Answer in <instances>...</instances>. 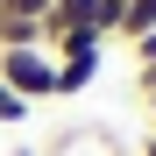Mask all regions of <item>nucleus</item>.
<instances>
[{"mask_svg": "<svg viewBox=\"0 0 156 156\" xmlns=\"http://www.w3.org/2000/svg\"><path fill=\"white\" fill-rule=\"evenodd\" d=\"M142 107H149V135H156V92H149V99H142Z\"/></svg>", "mask_w": 156, "mask_h": 156, "instance_id": "6e6552de", "label": "nucleus"}, {"mask_svg": "<svg viewBox=\"0 0 156 156\" xmlns=\"http://www.w3.org/2000/svg\"><path fill=\"white\" fill-rule=\"evenodd\" d=\"M156 29V0H121V29H114V43H135V36H149Z\"/></svg>", "mask_w": 156, "mask_h": 156, "instance_id": "f03ea898", "label": "nucleus"}, {"mask_svg": "<svg viewBox=\"0 0 156 156\" xmlns=\"http://www.w3.org/2000/svg\"><path fill=\"white\" fill-rule=\"evenodd\" d=\"M0 78H7V85L29 99H57V57H50L43 43H21V50H0Z\"/></svg>", "mask_w": 156, "mask_h": 156, "instance_id": "f257e3e1", "label": "nucleus"}, {"mask_svg": "<svg viewBox=\"0 0 156 156\" xmlns=\"http://www.w3.org/2000/svg\"><path fill=\"white\" fill-rule=\"evenodd\" d=\"M128 50H135V71H142V64H156V29H149V36H135Z\"/></svg>", "mask_w": 156, "mask_h": 156, "instance_id": "423d86ee", "label": "nucleus"}, {"mask_svg": "<svg viewBox=\"0 0 156 156\" xmlns=\"http://www.w3.org/2000/svg\"><path fill=\"white\" fill-rule=\"evenodd\" d=\"M0 14H36V21H43V14H50V0H0Z\"/></svg>", "mask_w": 156, "mask_h": 156, "instance_id": "39448f33", "label": "nucleus"}, {"mask_svg": "<svg viewBox=\"0 0 156 156\" xmlns=\"http://www.w3.org/2000/svg\"><path fill=\"white\" fill-rule=\"evenodd\" d=\"M135 156H156V135H142V149H135Z\"/></svg>", "mask_w": 156, "mask_h": 156, "instance_id": "1a4fd4ad", "label": "nucleus"}, {"mask_svg": "<svg viewBox=\"0 0 156 156\" xmlns=\"http://www.w3.org/2000/svg\"><path fill=\"white\" fill-rule=\"evenodd\" d=\"M21 43H43V21L36 14H0V50H21Z\"/></svg>", "mask_w": 156, "mask_h": 156, "instance_id": "7ed1b4c3", "label": "nucleus"}, {"mask_svg": "<svg viewBox=\"0 0 156 156\" xmlns=\"http://www.w3.org/2000/svg\"><path fill=\"white\" fill-rule=\"evenodd\" d=\"M29 114H36V107H29V99H21V92L7 85V78H0V121H7V128H21Z\"/></svg>", "mask_w": 156, "mask_h": 156, "instance_id": "20e7f679", "label": "nucleus"}, {"mask_svg": "<svg viewBox=\"0 0 156 156\" xmlns=\"http://www.w3.org/2000/svg\"><path fill=\"white\" fill-rule=\"evenodd\" d=\"M7 156H43V149H36V142H14V149H7Z\"/></svg>", "mask_w": 156, "mask_h": 156, "instance_id": "0eeeda50", "label": "nucleus"}]
</instances>
